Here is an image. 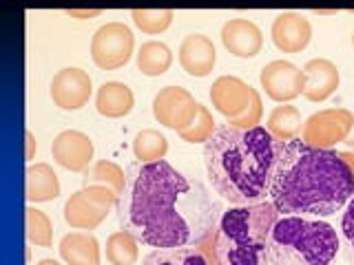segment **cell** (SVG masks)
<instances>
[{
    "mask_svg": "<svg viewBox=\"0 0 354 265\" xmlns=\"http://www.w3.org/2000/svg\"><path fill=\"white\" fill-rule=\"evenodd\" d=\"M177 58H180L182 69L188 75L206 77L213 73L217 64V51L213 40L208 36H204V33H191V36H186L182 40Z\"/></svg>",
    "mask_w": 354,
    "mask_h": 265,
    "instance_id": "9a60e30c",
    "label": "cell"
},
{
    "mask_svg": "<svg viewBox=\"0 0 354 265\" xmlns=\"http://www.w3.org/2000/svg\"><path fill=\"white\" fill-rule=\"evenodd\" d=\"M339 237L330 224L315 217H279L268 239L270 265H332Z\"/></svg>",
    "mask_w": 354,
    "mask_h": 265,
    "instance_id": "5b68a950",
    "label": "cell"
},
{
    "mask_svg": "<svg viewBox=\"0 0 354 265\" xmlns=\"http://www.w3.org/2000/svg\"><path fill=\"white\" fill-rule=\"evenodd\" d=\"M166 153H169V139L155 128H144L133 139V155H136V159L142 166L162 161Z\"/></svg>",
    "mask_w": 354,
    "mask_h": 265,
    "instance_id": "d4e9b609",
    "label": "cell"
},
{
    "mask_svg": "<svg viewBox=\"0 0 354 265\" xmlns=\"http://www.w3.org/2000/svg\"><path fill=\"white\" fill-rule=\"evenodd\" d=\"M341 230H343V237L348 239L350 248H352V254H354V195L348 202V208L346 213H343V219H341Z\"/></svg>",
    "mask_w": 354,
    "mask_h": 265,
    "instance_id": "4dcf8cb0",
    "label": "cell"
},
{
    "mask_svg": "<svg viewBox=\"0 0 354 265\" xmlns=\"http://www.w3.org/2000/svg\"><path fill=\"white\" fill-rule=\"evenodd\" d=\"M341 155V159L348 164V168L352 170V175H354V153L352 150H343V153H339Z\"/></svg>",
    "mask_w": 354,
    "mask_h": 265,
    "instance_id": "836d02e7",
    "label": "cell"
},
{
    "mask_svg": "<svg viewBox=\"0 0 354 265\" xmlns=\"http://www.w3.org/2000/svg\"><path fill=\"white\" fill-rule=\"evenodd\" d=\"M60 257L66 265H100V243L88 232H69L60 239Z\"/></svg>",
    "mask_w": 354,
    "mask_h": 265,
    "instance_id": "ac0fdd59",
    "label": "cell"
},
{
    "mask_svg": "<svg viewBox=\"0 0 354 265\" xmlns=\"http://www.w3.org/2000/svg\"><path fill=\"white\" fill-rule=\"evenodd\" d=\"M346 144H350V146H354V128H352V132H350V137H348V141Z\"/></svg>",
    "mask_w": 354,
    "mask_h": 265,
    "instance_id": "d590c367",
    "label": "cell"
},
{
    "mask_svg": "<svg viewBox=\"0 0 354 265\" xmlns=\"http://www.w3.org/2000/svg\"><path fill=\"white\" fill-rule=\"evenodd\" d=\"M283 146L266 126H219L204 144V164L215 193L232 206L266 202Z\"/></svg>",
    "mask_w": 354,
    "mask_h": 265,
    "instance_id": "3957f363",
    "label": "cell"
},
{
    "mask_svg": "<svg viewBox=\"0 0 354 265\" xmlns=\"http://www.w3.org/2000/svg\"><path fill=\"white\" fill-rule=\"evenodd\" d=\"M354 128V113L348 108H324L310 115L301 126V141L313 148L332 150L348 141Z\"/></svg>",
    "mask_w": 354,
    "mask_h": 265,
    "instance_id": "8992f818",
    "label": "cell"
},
{
    "mask_svg": "<svg viewBox=\"0 0 354 265\" xmlns=\"http://www.w3.org/2000/svg\"><path fill=\"white\" fill-rule=\"evenodd\" d=\"M36 265H62V263H58V261H53V259H42V261H38Z\"/></svg>",
    "mask_w": 354,
    "mask_h": 265,
    "instance_id": "e575fe53",
    "label": "cell"
},
{
    "mask_svg": "<svg viewBox=\"0 0 354 265\" xmlns=\"http://www.w3.org/2000/svg\"><path fill=\"white\" fill-rule=\"evenodd\" d=\"M136 106V95L124 82H104L95 93V110L102 117L120 119Z\"/></svg>",
    "mask_w": 354,
    "mask_h": 265,
    "instance_id": "e0dca14e",
    "label": "cell"
},
{
    "mask_svg": "<svg viewBox=\"0 0 354 265\" xmlns=\"http://www.w3.org/2000/svg\"><path fill=\"white\" fill-rule=\"evenodd\" d=\"M279 210L272 202L232 206L221 213L213 235V250L221 265H266L268 239Z\"/></svg>",
    "mask_w": 354,
    "mask_h": 265,
    "instance_id": "277c9868",
    "label": "cell"
},
{
    "mask_svg": "<svg viewBox=\"0 0 354 265\" xmlns=\"http://www.w3.org/2000/svg\"><path fill=\"white\" fill-rule=\"evenodd\" d=\"M91 77L77 66L58 71L51 80V99L60 110H80L91 99Z\"/></svg>",
    "mask_w": 354,
    "mask_h": 265,
    "instance_id": "8fae6325",
    "label": "cell"
},
{
    "mask_svg": "<svg viewBox=\"0 0 354 265\" xmlns=\"http://www.w3.org/2000/svg\"><path fill=\"white\" fill-rule=\"evenodd\" d=\"M142 265H210L204 248H164L147 254Z\"/></svg>",
    "mask_w": 354,
    "mask_h": 265,
    "instance_id": "cb8c5ba5",
    "label": "cell"
},
{
    "mask_svg": "<svg viewBox=\"0 0 354 265\" xmlns=\"http://www.w3.org/2000/svg\"><path fill=\"white\" fill-rule=\"evenodd\" d=\"M136 47V36L124 22H106L91 38V60L104 71L124 66Z\"/></svg>",
    "mask_w": 354,
    "mask_h": 265,
    "instance_id": "52a82bcc",
    "label": "cell"
},
{
    "mask_svg": "<svg viewBox=\"0 0 354 265\" xmlns=\"http://www.w3.org/2000/svg\"><path fill=\"white\" fill-rule=\"evenodd\" d=\"M199 248H204L206 250V254H208V263L210 265H221L219 261H217V254H215V250H213V237H210L204 246H199Z\"/></svg>",
    "mask_w": 354,
    "mask_h": 265,
    "instance_id": "1f68e13d",
    "label": "cell"
},
{
    "mask_svg": "<svg viewBox=\"0 0 354 265\" xmlns=\"http://www.w3.org/2000/svg\"><path fill=\"white\" fill-rule=\"evenodd\" d=\"M254 97H259V93L235 75H221L210 86V102L217 113L228 119V124L243 117Z\"/></svg>",
    "mask_w": 354,
    "mask_h": 265,
    "instance_id": "30bf717a",
    "label": "cell"
},
{
    "mask_svg": "<svg viewBox=\"0 0 354 265\" xmlns=\"http://www.w3.org/2000/svg\"><path fill=\"white\" fill-rule=\"evenodd\" d=\"M199 113V102L188 88L182 86H164L153 97V117L162 126L175 130L177 135L191 128Z\"/></svg>",
    "mask_w": 354,
    "mask_h": 265,
    "instance_id": "ba28073f",
    "label": "cell"
},
{
    "mask_svg": "<svg viewBox=\"0 0 354 265\" xmlns=\"http://www.w3.org/2000/svg\"><path fill=\"white\" fill-rule=\"evenodd\" d=\"M122 230L149 248H199L215 235L221 204L169 161L144 164L118 204Z\"/></svg>",
    "mask_w": 354,
    "mask_h": 265,
    "instance_id": "6da1fadb",
    "label": "cell"
},
{
    "mask_svg": "<svg viewBox=\"0 0 354 265\" xmlns=\"http://www.w3.org/2000/svg\"><path fill=\"white\" fill-rule=\"evenodd\" d=\"M352 47H354V31H352Z\"/></svg>",
    "mask_w": 354,
    "mask_h": 265,
    "instance_id": "8d00e7d4",
    "label": "cell"
},
{
    "mask_svg": "<svg viewBox=\"0 0 354 265\" xmlns=\"http://www.w3.org/2000/svg\"><path fill=\"white\" fill-rule=\"evenodd\" d=\"M109 217V210L93 206L82 190L73 193L64 204V221L73 230H93Z\"/></svg>",
    "mask_w": 354,
    "mask_h": 265,
    "instance_id": "ffe728a7",
    "label": "cell"
},
{
    "mask_svg": "<svg viewBox=\"0 0 354 265\" xmlns=\"http://www.w3.org/2000/svg\"><path fill=\"white\" fill-rule=\"evenodd\" d=\"M221 44H224L230 55L248 60L261 53L263 33L252 20L232 18L221 27Z\"/></svg>",
    "mask_w": 354,
    "mask_h": 265,
    "instance_id": "5bb4252c",
    "label": "cell"
},
{
    "mask_svg": "<svg viewBox=\"0 0 354 265\" xmlns=\"http://www.w3.org/2000/svg\"><path fill=\"white\" fill-rule=\"evenodd\" d=\"M60 195V179L49 164H31L25 179V197L31 204L53 202Z\"/></svg>",
    "mask_w": 354,
    "mask_h": 265,
    "instance_id": "d6986e66",
    "label": "cell"
},
{
    "mask_svg": "<svg viewBox=\"0 0 354 265\" xmlns=\"http://www.w3.org/2000/svg\"><path fill=\"white\" fill-rule=\"evenodd\" d=\"M131 18L140 31L149 33V36H158L173 25L175 14L171 9H133Z\"/></svg>",
    "mask_w": 354,
    "mask_h": 265,
    "instance_id": "4316f807",
    "label": "cell"
},
{
    "mask_svg": "<svg viewBox=\"0 0 354 265\" xmlns=\"http://www.w3.org/2000/svg\"><path fill=\"white\" fill-rule=\"evenodd\" d=\"M301 113L299 108L292 104H281V106H274L268 115V121H266V130L270 132L274 139H279L283 144L297 139V135L301 132Z\"/></svg>",
    "mask_w": 354,
    "mask_h": 265,
    "instance_id": "44dd1931",
    "label": "cell"
},
{
    "mask_svg": "<svg viewBox=\"0 0 354 265\" xmlns=\"http://www.w3.org/2000/svg\"><path fill=\"white\" fill-rule=\"evenodd\" d=\"M82 193H84V197L93 206L102 208V210H109V213H111V208H113L115 204H120V197L113 190H111V188H106V186H95V184L93 186H84Z\"/></svg>",
    "mask_w": 354,
    "mask_h": 265,
    "instance_id": "f546056e",
    "label": "cell"
},
{
    "mask_svg": "<svg viewBox=\"0 0 354 265\" xmlns=\"http://www.w3.org/2000/svg\"><path fill=\"white\" fill-rule=\"evenodd\" d=\"M261 88L272 102L290 104L292 99L304 95L306 88V73L297 64L288 60H272L259 73Z\"/></svg>",
    "mask_w": 354,
    "mask_h": 265,
    "instance_id": "9c48e42d",
    "label": "cell"
},
{
    "mask_svg": "<svg viewBox=\"0 0 354 265\" xmlns=\"http://www.w3.org/2000/svg\"><path fill=\"white\" fill-rule=\"evenodd\" d=\"M25 221H27V239L33 246L40 248H51L53 243V226L47 213H42L38 208H27L25 210Z\"/></svg>",
    "mask_w": 354,
    "mask_h": 265,
    "instance_id": "83f0119b",
    "label": "cell"
},
{
    "mask_svg": "<svg viewBox=\"0 0 354 265\" xmlns=\"http://www.w3.org/2000/svg\"><path fill=\"white\" fill-rule=\"evenodd\" d=\"M93 141L80 130H62L51 144L53 161L71 173H86L93 161Z\"/></svg>",
    "mask_w": 354,
    "mask_h": 265,
    "instance_id": "7c38bea8",
    "label": "cell"
},
{
    "mask_svg": "<svg viewBox=\"0 0 354 265\" xmlns=\"http://www.w3.org/2000/svg\"><path fill=\"white\" fill-rule=\"evenodd\" d=\"M354 195V175L337 150L301 139L283 146L270 186V202L283 217L337 215Z\"/></svg>",
    "mask_w": 354,
    "mask_h": 265,
    "instance_id": "7a4b0ae2",
    "label": "cell"
},
{
    "mask_svg": "<svg viewBox=\"0 0 354 265\" xmlns=\"http://www.w3.org/2000/svg\"><path fill=\"white\" fill-rule=\"evenodd\" d=\"M104 252L111 265H136L140 259V241L127 230H118L106 239Z\"/></svg>",
    "mask_w": 354,
    "mask_h": 265,
    "instance_id": "484cf974",
    "label": "cell"
},
{
    "mask_svg": "<svg viewBox=\"0 0 354 265\" xmlns=\"http://www.w3.org/2000/svg\"><path fill=\"white\" fill-rule=\"evenodd\" d=\"M106 186L118 197L124 195L127 190V177L124 170L120 168L115 161L111 159H97L91 164V168L84 173V186Z\"/></svg>",
    "mask_w": 354,
    "mask_h": 265,
    "instance_id": "603a6c76",
    "label": "cell"
},
{
    "mask_svg": "<svg viewBox=\"0 0 354 265\" xmlns=\"http://www.w3.org/2000/svg\"><path fill=\"white\" fill-rule=\"evenodd\" d=\"M270 38L274 47L283 53H301L313 40V25L304 14L283 11L272 22Z\"/></svg>",
    "mask_w": 354,
    "mask_h": 265,
    "instance_id": "4fadbf2b",
    "label": "cell"
},
{
    "mask_svg": "<svg viewBox=\"0 0 354 265\" xmlns=\"http://www.w3.org/2000/svg\"><path fill=\"white\" fill-rule=\"evenodd\" d=\"M215 130H217L215 119H213V115H210V110L204 104H199V113H197L195 121L191 124V128L180 132V137L188 144H206L210 137H213Z\"/></svg>",
    "mask_w": 354,
    "mask_h": 265,
    "instance_id": "f1b7e54d",
    "label": "cell"
},
{
    "mask_svg": "<svg viewBox=\"0 0 354 265\" xmlns=\"http://www.w3.org/2000/svg\"><path fill=\"white\" fill-rule=\"evenodd\" d=\"M171 64H173V51L164 42L149 40L138 51V69L149 77L164 75L171 69Z\"/></svg>",
    "mask_w": 354,
    "mask_h": 265,
    "instance_id": "7402d4cb",
    "label": "cell"
},
{
    "mask_svg": "<svg viewBox=\"0 0 354 265\" xmlns=\"http://www.w3.org/2000/svg\"><path fill=\"white\" fill-rule=\"evenodd\" d=\"M306 73V88H304V97L308 102H326L330 95H335L339 88L341 75H339V66L328 60V58H313L308 60L304 66Z\"/></svg>",
    "mask_w": 354,
    "mask_h": 265,
    "instance_id": "2e32d148",
    "label": "cell"
},
{
    "mask_svg": "<svg viewBox=\"0 0 354 265\" xmlns=\"http://www.w3.org/2000/svg\"><path fill=\"white\" fill-rule=\"evenodd\" d=\"M25 137H27V159H31L33 157V148H36V141H33V132L27 130Z\"/></svg>",
    "mask_w": 354,
    "mask_h": 265,
    "instance_id": "d6a6232c",
    "label": "cell"
}]
</instances>
